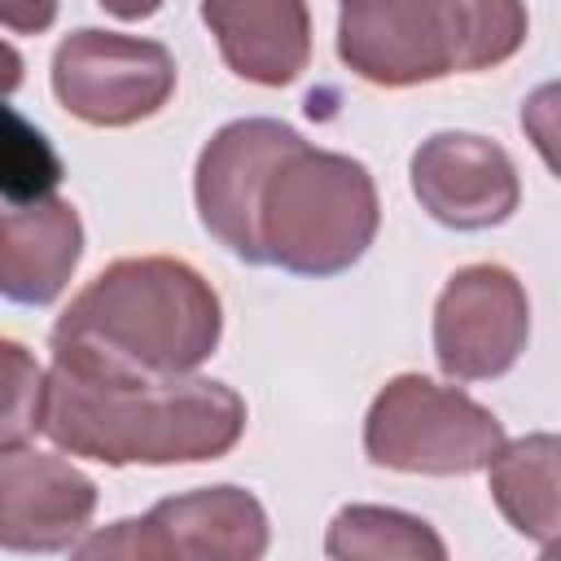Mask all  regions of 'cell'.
<instances>
[{"mask_svg": "<svg viewBox=\"0 0 561 561\" xmlns=\"http://www.w3.org/2000/svg\"><path fill=\"white\" fill-rule=\"evenodd\" d=\"M44 434L83 460L197 465L219 460L245 434V399L210 377H136L53 359Z\"/></svg>", "mask_w": 561, "mask_h": 561, "instance_id": "obj_1", "label": "cell"}, {"mask_svg": "<svg viewBox=\"0 0 561 561\" xmlns=\"http://www.w3.org/2000/svg\"><path fill=\"white\" fill-rule=\"evenodd\" d=\"M224 333L210 280L171 254L118 259L96 272L53 329V359L136 377L197 373Z\"/></svg>", "mask_w": 561, "mask_h": 561, "instance_id": "obj_2", "label": "cell"}, {"mask_svg": "<svg viewBox=\"0 0 561 561\" xmlns=\"http://www.w3.org/2000/svg\"><path fill=\"white\" fill-rule=\"evenodd\" d=\"M381 224V202L368 167L351 153L311 149L285 153L259 197L263 263L294 276H333L364 259Z\"/></svg>", "mask_w": 561, "mask_h": 561, "instance_id": "obj_3", "label": "cell"}, {"mask_svg": "<svg viewBox=\"0 0 561 561\" xmlns=\"http://www.w3.org/2000/svg\"><path fill=\"white\" fill-rule=\"evenodd\" d=\"M500 443L504 425L491 408L421 373L390 377L364 416L368 460L399 473H478L486 469Z\"/></svg>", "mask_w": 561, "mask_h": 561, "instance_id": "obj_4", "label": "cell"}, {"mask_svg": "<svg viewBox=\"0 0 561 561\" xmlns=\"http://www.w3.org/2000/svg\"><path fill=\"white\" fill-rule=\"evenodd\" d=\"M267 513L245 486H202L158 500L145 517L114 522L79 539L75 557H193L254 561L267 552Z\"/></svg>", "mask_w": 561, "mask_h": 561, "instance_id": "obj_5", "label": "cell"}, {"mask_svg": "<svg viewBox=\"0 0 561 561\" xmlns=\"http://www.w3.org/2000/svg\"><path fill=\"white\" fill-rule=\"evenodd\" d=\"M175 92V57L158 39L118 31H70L53 53V96L92 127L153 118Z\"/></svg>", "mask_w": 561, "mask_h": 561, "instance_id": "obj_6", "label": "cell"}, {"mask_svg": "<svg viewBox=\"0 0 561 561\" xmlns=\"http://www.w3.org/2000/svg\"><path fill=\"white\" fill-rule=\"evenodd\" d=\"M530 337L526 285L500 263L451 272L434 302V359L451 381L504 377Z\"/></svg>", "mask_w": 561, "mask_h": 561, "instance_id": "obj_7", "label": "cell"}, {"mask_svg": "<svg viewBox=\"0 0 561 561\" xmlns=\"http://www.w3.org/2000/svg\"><path fill=\"white\" fill-rule=\"evenodd\" d=\"M302 136L280 118H237L224 123L197 153L193 197L202 228L237 259L263 263L259 250V197L272 171L294 153Z\"/></svg>", "mask_w": 561, "mask_h": 561, "instance_id": "obj_8", "label": "cell"}, {"mask_svg": "<svg viewBox=\"0 0 561 561\" xmlns=\"http://www.w3.org/2000/svg\"><path fill=\"white\" fill-rule=\"evenodd\" d=\"M412 193L430 219L456 232L495 228L522 202L513 158L478 131H434L421 140L412 153Z\"/></svg>", "mask_w": 561, "mask_h": 561, "instance_id": "obj_9", "label": "cell"}, {"mask_svg": "<svg viewBox=\"0 0 561 561\" xmlns=\"http://www.w3.org/2000/svg\"><path fill=\"white\" fill-rule=\"evenodd\" d=\"M96 513V482L66 456L39 447H0V548L61 552L75 548Z\"/></svg>", "mask_w": 561, "mask_h": 561, "instance_id": "obj_10", "label": "cell"}, {"mask_svg": "<svg viewBox=\"0 0 561 561\" xmlns=\"http://www.w3.org/2000/svg\"><path fill=\"white\" fill-rule=\"evenodd\" d=\"M337 57L377 88H412L451 75L434 0H342Z\"/></svg>", "mask_w": 561, "mask_h": 561, "instance_id": "obj_11", "label": "cell"}, {"mask_svg": "<svg viewBox=\"0 0 561 561\" xmlns=\"http://www.w3.org/2000/svg\"><path fill=\"white\" fill-rule=\"evenodd\" d=\"M202 22L224 66L245 83L285 88L311 61L307 0H202Z\"/></svg>", "mask_w": 561, "mask_h": 561, "instance_id": "obj_12", "label": "cell"}, {"mask_svg": "<svg viewBox=\"0 0 561 561\" xmlns=\"http://www.w3.org/2000/svg\"><path fill=\"white\" fill-rule=\"evenodd\" d=\"M83 254V224L79 210L57 197L39 193L18 210H0V298L22 307L53 302Z\"/></svg>", "mask_w": 561, "mask_h": 561, "instance_id": "obj_13", "label": "cell"}, {"mask_svg": "<svg viewBox=\"0 0 561 561\" xmlns=\"http://www.w3.org/2000/svg\"><path fill=\"white\" fill-rule=\"evenodd\" d=\"M491 500L504 513V522L535 539L543 552L561 539V443L557 434H526L504 438L495 456L486 460Z\"/></svg>", "mask_w": 561, "mask_h": 561, "instance_id": "obj_14", "label": "cell"}, {"mask_svg": "<svg viewBox=\"0 0 561 561\" xmlns=\"http://www.w3.org/2000/svg\"><path fill=\"white\" fill-rule=\"evenodd\" d=\"M451 75H473L508 61L530 31L522 0H434Z\"/></svg>", "mask_w": 561, "mask_h": 561, "instance_id": "obj_15", "label": "cell"}, {"mask_svg": "<svg viewBox=\"0 0 561 561\" xmlns=\"http://www.w3.org/2000/svg\"><path fill=\"white\" fill-rule=\"evenodd\" d=\"M324 552L329 557H399V561H443L447 543L438 539V530L403 508H386V504H346L324 535Z\"/></svg>", "mask_w": 561, "mask_h": 561, "instance_id": "obj_16", "label": "cell"}, {"mask_svg": "<svg viewBox=\"0 0 561 561\" xmlns=\"http://www.w3.org/2000/svg\"><path fill=\"white\" fill-rule=\"evenodd\" d=\"M44 399L48 373L39 359L22 342L0 337V447L31 443L44 430Z\"/></svg>", "mask_w": 561, "mask_h": 561, "instance_id": "obj_17", "label": "cell"}, {"mask_svg": "<svg viewBox=\"0 0 561 561\" xmlns=\"http://www.w3.org/2000/svg\"><path fill=\"white\" fill-rule=\"evenodd\" d=\"M57 180H61L57 153L0 96V193L18 197V202H31V197L48 193Z\"/></svg>", "mask_w": 561, "mask_h": 561, "instance_id": "obj_18", "label": "cell"}, {"mask_svg": "<svg viewBox=\"0 0 561 561\" xmlns=\"http://www.w3.org/2000/svg\"><path fill=\"white\" fill-rule=\"evenodd\" d=\"M57 22V0H0V26L13 35H44Z\"/></svg>", "mask_w": 561, "mask_h": 561, "instance_id": "obj_19", "label": "cell"}, {"mask_svg": "<svg viewBox=\"0 0 561 561\" xmlns=\"http://www.w3.org/2000/svg\"><path fill=\"white\" fill-rule=\"evenodd\" d=\"M105 13H114L118 22H140V18H153L162 9V0H96Z\"/></svg>", "mask_w": 561, "mask_h": 561, "instance_id": "obj_20", "label": "cell"}, {"mask_svg": "<svg viewBox=\"0 0 561 561\" xmlns=\"http://www.w3.org/2000/svg\"><path fill=\"white\" fill-rule=\"evenodd\" d=\"M18 83H22V57L13 44L0 39V96H9Z\"/></svg>", "mask_w": 561, "mask_h": 561, "instance_id": "obj_21", "label": "cell"}]
</instances>
